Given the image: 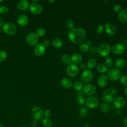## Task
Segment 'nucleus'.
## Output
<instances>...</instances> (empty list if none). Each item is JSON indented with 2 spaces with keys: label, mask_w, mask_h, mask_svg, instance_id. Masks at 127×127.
Returning a JSON list of instances; mask_svg holds the SVG:
<instances>
[{
  "label": "nucleus",
  "mask_w": 127,
  "mask_h": 127,
  "mask_svg": "<svg viewBox=\"0 0 127 127\" xmlns=\"http://www.w3.org/2000/svg\"><path fill=\"white\" fill-rule=\"evenodd\" d=\"M69 40L74 44H78L84 41L86 37V32L82 28H74L69 30L67 33Z\"/></svg>",
  "instance_id": "nucleus-1"
},
{
  "label": "nucleus",
  "mask_w": 127,
  "mask_h": 127,
  "mask_svg": "<svg viewBox=\"0 0 127 127\" xmlns=\"http://www.w3.org/2000/svg\"><path fill=\"white\" fill-rule=\"evenodd\" d=\"M116 96V90L112 87L106 89L102 95V99L105 102L110 103L114 102Z\"/></svg>",
  "instance_id": "nucleus-2"
},
{
  "label": "nucleus",
  "mask_w": 127,
  "mask_h": 127,
  "mask_svg": "<svg viewBox=\"0 0 127 127\" xmlns=\"http://www.w3.org/2000/svg\"><path fill=\"white\" fill-rule=\"evenodd\" d=\"M98 53L102 57H107L111 52V47L107 43H103L98 48Z\"/></svg>",
  "instance_id": "nucleus-3"
},
{
  "label": "nucleus",
  "mask_w": 127,
  "mask_h": 127,
  "mask_svg": "<svg viewBox=\"0 0 127 127\" xmlns=\"http://www.w3.org/2000/svg\"><path fill=\"white\" fill-rule=\"evenodd\" d=\"M31 115L34 120L38 121L43 118L44 111L41 107L39 106H35L32 109Z\"/></svg>",
  "instance_id": "nucleus-4"
},
{
  "label": "nucleus",
  "mask_w": 127,
  "mask_h": 127,
  "mask_svg": "<svg viewBox=\"0 0 127 127\" xmlns=\"http://www.w3.org/2000/svg\"><path fill=\"white\" fill-rule=\"evenodd\" d=\"M108 77L112 81H116L121 76V72L118 68H111L108 71Z\"/></svg>",
  "instance_id": "nucleus-5"
},
{
  "label": "nucleus",
  "mask_w": 127,
  "mask_h": 127,
  "mask_svg": "<svg viewBox=\"0 0 127 127\" xmlns=\"http://www.w3.org/2000/svg\"><path fill=\"white\" fill-rule=\"evenodd\" d=\"M2 30L8 35H13L16 32V27L14 23L8 22L3 25Z\"/></svg>",
  "instance_id": "nucleus-6"
},
{
  "label": "nucleus",
  "mask_w": 127,
  "mask_h": 127,
  "mask_svg": "<svg viewBox=\"0 0 127 127\" xmlns=\"http://www.w3.org/2000/svg\"><path fill=\"white\" fill-rule=\"evenodd\" d=\"M85 103L87 107L90 109H93L96 108L98 106L99 101L96 97L90 96L87 98Z\"/></svg>",
  "instance_id": "nucleus-7"
},
{
  "label": "nucleus",
  "mask_w": 127,
  "mask_h": 127,
  "mask_svg": "<svg viewBox=\"0 0 127 127\" xmlns=\"http://www.w3.org/2000/svg\"><path fill=\"white\" fill-rule=\"evenodd\" d=\"M66 72L69 76L75 77L79 72V68L76 64H71L67 66L66 68Z\"/></svg>",
  "instance_id": "nucleus-8"
},
{
  "label": "nucleus",
  "mask_w": 127,
  "mask_h": 127,
  "mask_svg": "<svg viewBox=\"0 0 127 127\" xmlns=\"http://www.w3.org/2000/svg\"><path fill=\"white\" fill-rule=\"evenodd\" d=\"M26 40L29 45L36 46L38 41V36L35 33H30L27 35Z\"/></svg>",
  "instance_id": "nucleus-9"
},
{
  "label": "nucleus",
  "mask_w": 127,
  "mask_h": 127,
  "mask_svg": "<svg viewBox=\"0 0 127 127\" xmlns=\"http://www.w3.org/2000/svg\"><path fill=\"white\" fill-rule=\"evenodd\" d=\"M30 11L34 14H38L42 12L43 8L42 6L38 3L32 2L29 5Z\"/></svg>",
  "instance_id": "nucleus-10"
},
{
  "label": "nucleus",
  "mask_w": 127,
  "mask_h": 127,
  "mask_svg": "<svg viewBox=\"0 0 127 127\" xmlns=\"http://www.w3.org/2000/svg\"><path fill=\"white\" fill-rule=\"evenodd\" d=\"M93 77V74L91 71L88 69L84 70L81 75V79L83 82H88L90 81Z\"/></svg>",
  "instance_id": "nucleus-11"
},
{
  "label": "nucleus",
  "mask_w": 127,
  "mask_h": 127,
  "mask_svg": "<svg viewBox=\"0 0 127 127\" xmlns=\"http://www.w3.org/2000/svg\"><path fill=\"white\" fill-rule=\"evenodd\" d=\"M125 50V48L124 45L120 43H117L114 45L111 48V52L115 55H121L122 54Z\"/></svg>",
  "instance_id": "nucleus-12"
},
{
  "label": "nucleus",
  "mask_w": 127,
  "mask_h": 127,
  "mask_svg": "<svg viewBox=\"0 0 127 127\" xmlns=\"http://www.w3.org/2000/svg\"><path fill=\"white\" fill-rule=\"evenodd\" d=\"M126 103V99L121 96L117 97L114 101V105L117 109H121L125 106Z\"/></svg>",
  "instance_id": "nucleus-13"
},
{
  "label": "nucleus",
  "mask_w": 127,
  "mask_h": 127,
  "mask_svg": "<svg viewBox=\"0 0 127 127\" xmlns=\"http://www.w3.org/2000/svg\"><path fill=\"white\" fill-rule=\"evenodd\" d=\"M104 29L106 32L110 35H115L117 31L116 26L112 23H107L105 25Z\"/></svg>",
  "instance_id": "nucleus-14"
},
{
  "label": "nucleus",
  "mask_w": 127,
  "mask_h": 127,
  "mask_svg": "<svg viewBox=\"0 0 127 127\" xmlns=\"http://www.w3.org/2000/svg\"><path fill=\"white\" fill-rule=\"evenodd\" d=\"M96 91V88L95 86L92 84H86L83 88L84 93L90 96L94 94Z\"/></svg>",
  "instance_id": "nucleus-15"
},
{
  "label": "nucleus",
  "mask_w": 127,
  "mask_h": 127,
  "mask_svg": "<svg viewBox=\"0 0 127 127\" xmlns=\"http://www.w3.org/2000/svg\"><path fill=\"white\" fill-rule=\"evenodd\" d=\"M46 47L44 46L43 44L39 43L37 44L34 49V53L36 55L38 56H42L45 52Z\"/></svg>",
  "instance_id": "nucleus-16"
},
{
  "label": "nucleus",
  "mask_w": 127,
  "mask_h": 127,
  "mask_svg": "<svg viewBox=\"0 0 127 127\" xmlns=\"http://www.w3.org/2000/svg\"><path fill=\"white\" fill-rule=\"evenodd\" d=\"M108 82L109 78L108 76L104 74L100 75L97 80V82L99 86L101 87H104L106 86L108 84Z\"/></svg>",
  "instance_id": "nucleus-17"
},
{
  "label": "nucleus",
  "mask_w": 127,
  "mask_h": 127,
  "mask_svg": "<svg viewBox=\"0 0 127 127\" xmlns=\"http://www.w3.org/2000/svg\"><path fill=\"white\" fill-rule=\"evenodd\" d=\"M28 22V18L25 14H20L17 18V22L20 26L26 25Z\"/></svg>",
  "instance_id": "nucleus-18"
},
{
  "label": "nucleus",
  "mask_w": 127,
  "mask_h": 127,
  "mask_svg": "<svg viewBox=\"0 0 127 127\" xmlns=\"http://www.w3.org/2000/svg\"><path fill=\"white\" fill-rule=\"evenodd\" d=\"M29 2L27 0H21L17 4V8L20 10H25L29 7Z\"/></svg>",
  "instance_id": "nucleus-19"
},
{
  "label": "nucleus",
  "mask_w": 127,
  "mask_h": 127,
  "mask_svg": "<svg viewBox=\"0 0 127 127\" xmlns=\"http://www.w3.org/2000/svg\"><path fill=\"white\" fill-rule=\"evenodd\" d=\"M118 18L120 21L123 23L127 22V10L126 9L122 10L118 14Z\"/></svg>",
  "instance_id": "nucleus-20"
},
{
  "label": "nucleus",
  "mask_w": 127,
  "mask_h": 127,
  "mask_svg": "<svg viewBox=\"0 0 127 127\" xmlns=\"http://www.w3.org/2000/svg\"><path fill=\"white\" fill-rule=\"evenodd\" d=\"M82 57L79 54H73L71 57V62H72L74 64H80L81 63L82 61Z\"/></svg>",
  "instance_id": "nucleus-21"
},
{
  "label": "nucleus",
  "mask_w": 127,
  "mask_h": 127,
  "mask_svg": "<svg viewBox=\"0 0 127 127\" xmlns=\"http://www.w3.org/2000/svg\"><path fill=\"white\" fill-rule=\"evenodd\" d=\"M61 84L62 86L65 88H70L72 84V81L68 77H64L61 80Z\"/></svg>",
  "instance_id": "nucleus-22"
},
{
  "label": "nucleus",
  "mask_w": 127,
  "mask_h": 127,
  "mask_svg": "<svg viewBox=\"0 0 127 127\" xmlns=\"http://www.w3.org/2000/svg\"><path fill=\"white\" fill-rule=\"evenodd\" d=\"M115 64L117 68H122L126 65V62L125 60L123 58H119L116 60Z\"/></svg>",
  "instance_id": "nucleus-23"
},
{
  "label": "nucleus",
  "mask_w": 127,
  "mask_h": 127,
  "mask_svg": "<svg viewBox=\"0 0 127 127\" xmlns=\"http://www.w3.org/2000/svg\"><path fill=\"white\" fill-rule=\"evenodd\" d=\"M62 62L66 65H69L71 63V57L67 54H64L61 57Z\"/></svg>",
  "instance_id": "nucleus-24"
},
{
  "label": "nucleus",
  "mask_w": 127,
  "mask_h": 127,
  "mask_svg": "<svg viewBox=\"0 0 127 127\" xmlns=\"http://www.w3.org/2000/svg\"><path fill=\"white\" fill-rule=\"evenodd\" d=\"M63 41L60 38H55L52 41V45L55 48H60L63 45Z\"/></svg>",
  "instance_id": "nucleus-25"
},
{
  "label": "nucleus",
  "mask_w": 127,
  "mask_h": 127,
  "mask_svg": "<svg viewBox=\"0 0 127 127\" xmlns=\"http://www.w3.org/2000/svg\"><path fill=\"white\" fill-rule=\"evenodd\" d=\"M100 110L103 113H107L110 110V106L107 103L103 102L100 105Z\"/></svg>",
  "instance_id": "nucleus-26"
},
{
  "label": "nucleus",
  "mask_w": 127,
  "mask_h": 127,
  "mask_svg": "<svg viewBox=\"0 0 127 127\" xmlns=\"http://www.w3.org/2000/svg\"><path fill=\"white\" fill-rule=\"evenodd\" d=\"M97 70L101 73H105L108 70L107 67L103 64H99L96 66Z\"/></svg>",
  "instance_id": "nucleus-27"
},
{
  "label": "nucleus",
  "mask_w": 127,
  "mask_h": 127,
  "mask_svg": "<svg viewBox=\"0 0 127 127\" xmlns=\"http://www.w3.org/2000/svg\"><path fill=\"white\" fill-rule=\"evenodd\" d=\"M42 124L44 127H51L52 126V121L50 119L47 118L43 119L42 121Z\"/></svg>",
  "instance_id": "nucleus-28"
},
{
  "label": "nucleus",
  "mask_w": 127,
  "mask_h": 127,
  "mask_svg": "<svg viewBox=\"0 0 127 127\" xmlns=\"http://www.w3.org/2000/svg\"><path fill=\"white\" fill-rule=\"evenodd\" d=\"M96 63L97 62L95 59L93 58L90 59L87 62V66L90 69L93 68L96 66Z\"/></svg>",
  "instance_id": "nucleus-29"
},
{
  "label": "nucleus",
  "mask_w": 127,
  "mask_h": 127,
  "mask_svg": "<svg viewBox=\"0 0 127 127\" xmlns=\"http://www.w3.org/2000/svg\"><path fill=\"white\" fill-rule=\"evenodd\" d=\"M73 87L75 90L79 91H81L83 89V86L82 83L81 82L76 81L74 83V84L73 85Z\"/></svg>",
  "instance_id": "nucleus-30"
},
{
  "label": "nucleus",
  "mask_w": 127,
  "mask_h": 127,
  "mask_svg": "<svg viewBox=\"0 0 127 127\" xmlns=\"http://www.w3.org/2000/svg\"><path fill=\"white\" fill-rule=\"evenodd\" d=\"M105 65L107 67H112L113 65V61L110 57H106L105 59Z\"/></svg>",
  "instance_id": "nucleus-31"
},
{
  "label": "nucleus",
  "mask_w": 127,
  "mask_h": 127,
  "mask_svg": "<svg viewBox=\"0 0 127 127\" xmlns=\"http://www.w3.org/2000/svg\"><path fill=\"white\" fill-rule=\"evenodd\" d=\"M79 114L80 117L82 118H84L87 116L88 114V110L85 107H82L80 109Z\"/></svg>",
  "instance_id": "nucleus-32"
},
{
  "label": "nucleus",
  "mask_w": 127,
  "mask_h": 127,
  "mask_svg": "<svg viewBox=\"0 0 127 127\" xmlns=\"http://www.w3.org/2000/svg\"><path fill=\"white\" fill-rule=\"evenodd\" d=\"M89 49V45L87 44L84 43L82 44L79 46V50L82 53H85L87 52Z\"/></svg>",
  "instance_id": "nucleus-33"
},
{
  "label": "nucleus",
  "mask_w": 127,
  "mask_h": 127,
  "mask_svg": "<svg viewBox=\"0 0 127 127\" xmlns=\"http://www.w3.org/2000/svg\"><path fill=\"white\" fill-rule=\"evenodd\" d=\"M76 103L80 105H83L85 103V100L84 98L82 96H77L76 98Z\"/></svg>",
  "instance_id": "nucleus-34"
},
{
  "label": "nucleus",
  "mask_w": 127,
  "mask_h": 127,
  "mask_svg": "<svg viewBox=\"0 0 127 127\" xmlns=\"http://www.w3.org/2000/svg\"><path fill=\"white\" fill-rule=\"evenodd\" d=\"M46 33V30L43 28H39L36 31V35L38 37H43Z\"/></svg>",
  "instance_id": "nucleus-35"
},
{
  "label": "nucleus",
  "mask_w": 127,
  "mask_h": 127,
  "mask_svg": "<svg viewBox=\"0 0 127 127\" xmlns=\"http://www.w3.org/2000/svg\"><path fill=\"white\" fill-rule=\"evenodd\" d=\"M7 58V53L4 50L0 51V62H3Z\"/></svg>",
  "instance_id": "nucleus-36"
},
{
  "label": "nucleus",
  "mask_w": 127,
  "mask_h": 127,
  "mask_svg": "<svg viewBox=\"0 0 127 127\" xmlns=\"http://www.w3.org/2000/svg\"><path fill=\"white\" fill-rule=\"evenodd\" d=\"M65 25L67 28L71 29L73 28L74 26V23L73 21L71 19H67L65 21Z\"/></svg>",
  "instance_id": "nucleus-37"
},
{
  "label": "nucleus",
  "mask_w": 127,
  "mask_h": 127,
  "mask_svg": "<svg viewBox=\"0 0 127 127\" xmlns=\"http://www.w3.org/2000/svg\"><path fill=\"white\" fill-rule=\"evenodd\" d=\"M120 81L123 85H127V76L126 75H123L120 78Z\"/></svg>",
  "instance_id": "nucleus-38"
},
{
  "label": "nucleus",
  "mask_w": 127,
  "mask_h": 127,
  "mask_svg": "<svg viewBox=\"0 0 127 127\" xmlns=\"http://www.w3.org/2000/svg\"><path fill=\"white\" fill-rule=\"evenodd\" d=\"M113 10L116 12H120L122 10V6L118 4H116L113 6Z\"/></svg>",
  "instance_id": "nucleus-39"
},
{
  "label": "nucleus",
  "mask_w": 127,
  "mask_h": 127,
  "mask_svg": "<svg viewBox=\"0 0 127 127\" xmlns=\"http://www.w3.org/2000/svg\"><path fill=\"white\" fill-rule=\"evenodd\" d=\"M104 26L103 24H101V25H99L96 28V31L97 32V33L98 34H101L103 33V31H104Z\"/></svg>",
  "instance_id": "nucleus-40"
},
{
  "label": "nucleus",
  "mask_w": 127,
  "mask_h": 127,
  "mask_svg": "<svg viewBox=\"0 0 127 127\" xmlns=\"http://www.w3.org/2000/svg\"><path fill=\"white\" fill-rule=\"evenodd\" d=\"M8 7L5 5H1L0 6V13L4 14L7 12Z\"/></svg>",
  "instance_id": "nucleus-41"
},
{
  "label": "nucleus",
  "mask_w": 127,
  "mask_h": 127,
  "mask_svg": "<svg viewBox=\"0 0 127 127\" xmlns=\"http://www.w3.org/2000/svg\"><path fill=\"white\" fill-rule=\"evenodd\" d=\"M51 112L49 109H46L44 112V116H45V118H48L51 116Z\"/></svg>",
  "instance_id": "nucleus-42"
},
{
  "label": "nucleus",
  "mask_w": 127,
  "mask_h": 127,
  "mask_svg": "<svg viewBox=\"0 0 127 127\" xmlns=\"http://www.w3.org/2000/svg\"><path fill=\"white\" fill-rule=\"evenodd\" d=\"M31 125L32 127H37L38 125V122L37 120H33L31 123Z\"/></svg>",
  "instance_id": "nucleus-43"
},
{
  "label": "nucleus",
  "mask_w": 127,
  "mask_h": 127,
  "mask_svg": "<svg viewBox=\"0 0 127 127\" xmlns=\"http://www.w3.org/2000/svg\"><path fill=\"white\" fill-rule=\"evenodd\" d=\"M43 44L44 45V46L45 47H48L50 46V42L49 40H45V41H44L43 42Z\"/></svg>",
  "instance_id": "nucleus-44"
},
{
  "label": "nucleus",
  "mask_w": 127,
  "mask_h": 127,
  "mask_svg": "<svg viewBox=\"0 0 127 127\" xmlns=\"http://www.w3.org/2000/svg\"><path fill=\"white\" fill-rule=\"evenodd\" d=\"M86 65L84 63H81L80 64V67L81 69H83V70H85Z\"/></svg>",
  "instance_id": "nucleus-45"
},
{
  "label": "nucleus",
  "mask_w": 127,
  "mask_h": 127,
  "mask_svg": "<svg viewBox=\"0 0 127 127\" xmlns=\"http://www.w3.org/2000/svg\"><path fill=\"white\" fill-rule=\"evenodd\" d=\"M3 25H4V20L1 17H0V28H1V27H3Z\"/></svg>",
  "instance_id": "nucleus-46"
},
{
  "label": "nucleus",
  "mask_w": 127,
  "mask_h": 127,
  "mask_svg": "<svg viewBox=\"0 0 127 127\" xmlns=\"http://www.w3.org/2000/svg\"><path fill=\"white\" fill-rule=\"evenodd\" d=\"M123 124L125 127H127V116L123 120Z\"/></svg>",
  "instance_id": "nucleus-47"
},
{
  "label": "nucleus",
  "mask_w": 127,
  "mask_h": 127,
  "mask_svg": "<svg viewBox=\"0 0 127 127\" xmlns=\"http://www.w3.org/2000/svg\"><path fill=\"white\" fill-rule=\"evenodd\" d=\"M127 43V41L126 39H123V40L121 41V44L122 45H125V44H126Z\"/></svg>",
  "instance_id": "nucleus-48"
},
{
  "label": "nucleus",
  "mask_w": 127,
  "mask_h": 127,
  "mask_svg": "<svg viewBox=\"0 0 127 127\" xmlns=\"http://www.w3.org/2000/svg\"><path fill=\"white\" fill-rule=\"evenodd\" d=\"M83 93H84V92H81V91H78V92L77 93V96H83Z\"/></svg>",
  "instance_id": "nucleus-49"
},
{
  "label": "nucleus",
  "mask_w": 127,
  "mask_h": 127,
  "mask_svg": "<svg viewBox=\"0 0 127 127\" xmlns=\"http://www.w3.org/2000/svg\"><path fill=\"white\" fill-rule=\"evenodd\" d=\"M117 114L118 115H120L121 114H122V111L120 110V109H118V110L117 111Z\"/></svg>",
  "instance_id": "nucleus-50"
},
{
  "label": "nucleus",
  "mask_w": 127,
  "mask_h": 127,
  "mask_svg": "<svg viewBox=\"0 0 127 127\" xmlns=\"http://www.w3.org/2000/svg\"><path fill=\"white\" fill-rule=\"evenodd\" d=\"M55 1V0H47V2H49V3H52L53 2H54Z\"/></svg>",
  "instance_id": "nucleus-51"
},
{
  "label": "nucleus",
  "mask_w": 127,
  "mask_h": 127,
  "mask_svg": "<svg viewBox=\"0 0 127 127\" xmlns=\"http://www.w3.org/2000/svg\"><path fill=\"white\" fill-rule=\"evenodd\" d=\"M84 127H90V125L88 123H86L84 125Z\"/></svg>",
  "instance_id": "nucleus-52"
},
{
  "label": "nucleus",
  "mask_w": 127,
  "mask_h": 127,
  "mask_svg": "<svg viewBox=\"0 0 127 127\" xmlns=\"http://www.w3.org/2000/svg\"><path fill=\"white\" fill-rule=\"evenodd\" d=\"M125 94H126V95L127 96V86L125 88Z\"/></svg>",
  "instance_id": "nucleus-53"
},
{
  "label": "nucleus",
  "mask_w": 127,
  "mask_h": 127,
  "mask_svg": "<svg viewBox=\"0 0 127 127\" xmlns=\"http://www.w3.org/2000/svg\"><path fill=\"white\" fill-rule=\"evenodd\" d=\"M39 1V0H32L33 2H36V3H37V2H38Z\"/></svg>",
  "instance_id": "nucleus-54"
},
{
  "label": "nucleus",
  "mask_w": 127,
  "mask_h": 127,
  "mask_svg": "<svg viewBox=\"0 0 127 127\" xmlns=\"http://www.w3.org/2000/svg\"><path fill=\"white\" fill-rule=\"evenodd\" d=\"M125 48H126V49L127 50V44H126V47H125Z\"/></svg>",
  "instance_id": "nucleus-55"
},
{
  "label": "nucleus",
  "mask_w": 127,
  "mask_h": 127,
  "mask_svg": "<svg viewBox=\"0 0 127 127\" xmlns=\"http://www.w3.org/2000/svg\"><path fill=\"white\" fill-rule=\"evenodd\" d=\"M20 127H26V126H20Z\"/></svg>",
  "instance_id": "nucleus-56"
},
{
  "label": "nucleus",
  "mask_w": 127,
  "mask_h": 127,
  "mask_svg": "<svg viewBox=\"0 0 127 127\" xmlns=\"http://www.w3.org/2000/svg\"><path fill=\"white\" fill-rule=\"evenodd\" d=\"M0 127H3L2 126V125L1 124H0Z\"/></svg>",
  "instance_id": "nucleus-57"
},
{
  "label": "nucleus",
  "mask_w": 127,
  "mask_h": 127,
  "mask_svg": "<svg viewBox=\"0 0 127 127\" xmlns=\"http://www.w3.org/2000/svg\"><path fill=\"white\" fill-rule=\"evenodd\" d=\"M2 1H3V0H0V2H2Z\"/></svg>",
  "instance_id": "nucleus-58"
}]
</instances>
